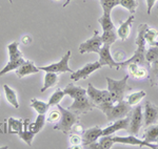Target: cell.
Here are the masks:
<instances>
[{
	"label": "cell",
	"mask_w": 158,
	"mask_h": 149,
	"mask_svg": "<svg viewBox=\"0 0 158 149\" xmlns=\"http://www.w3.org/2000/svg\"><path fill=\"white\" fill-rule=\"evenodd\" d=\"M97 108L106 116L109 122H114L118 119L128 117L132 110V106L126 100H121L115 104L114 103H106V104L99 106Z\"/></svg>",
	"instance_id": "obj_1"
},
{
	"label": "cell",
	"mask_w": 158,
	"mask_h": 149,
	"mask_svg": "<svg viewBox=\"0 0 158 149\" xmlns=\"http://www.w3.org/2000/svg\"><path fill=\"white\" fill-rule=\"evenodd\" d=\"M129 76L127 75L121 80H114L110 77H106V80L108 82V90L111 95L112 102L115 103L119 102V101L123 100L126 92L130 90L131 88L128 86L127 82H128Z\"/></svg>",
	"instance_id": "obj_2"
},
{
	"label": "cell",
	"mask_w": 158,
	"mask_h": 149,
	"mask_svg": "<svg viewBox=\"0 0 158 149\" xmlns=\"http://www.w3.org/2000/svg\"><path fill=\"white\" fill-rule=\"evenodd\" d=\"M7 50H9L10 55V61L3 69L0 70V77L12 72V70H16L25 61L23 57H22L21 52L19 50V43L17 41H14L11 44H9Z\"/></svg>",
	"instance_id": "obj_3"
},
{
	"label": "cell",
	"mask_w": 158,
	"mask_h": 149,
	"mask_svg": "<svg viewBox=\"0 0 158 149\" xmlns=\"http://www.w3.org/2000/svg\"><path fill=\"white\" fill-rule=\"evenodd\" d=\"M57 108L60 112V121L58 124H56L54 126V129L60 130V131H62L64 135H68L71 131L72 126L75 124V123L78 122L79 115H77V113H75L70 109H65V108H63L62 106L59 104H57Z\"/></svg>",
	"instance_id": "obj_4"
},
{
	"label": "cell",
	"mask_w": 158,
	"mask_h": 149,
	"mask_svg": "<svg viewBox=\"0 0 158 149\" xmlns=\"http://www.w3.org/2000/svg\"><path fill=\"white\" fill-rule=\"evenodd\" d=\"M86 95H88L89 99L91 100V102L95 106V108L103 104H106V103H113L109 90H99L94 87L91 83L88 85Z\"/></svg>",
	"instance_id": "obj_5"
},
{
	"label": "cell",
	"mask_w": 158,
	"mask_h": 149,
	"mask_svg": "<svg viewBox=\"0 0 158 149\" xmlns=\"http://www.w3.org/2000/svg\"><path fill=\"white\" fill-rule=\"evenodd\" d=\"M131 117H130V124L128 128V132L130 135H137L140 131V128L143 125V112H142V106L137 105L134 109L131 110Z\"/></svg>",
	"instance_id": "obj_6"
},
{
	"label": "cell",
	"mask_w": 158,
	"mask_h": 149,
	"mask_svg": "<svg viewBox=\"0 0 158 149\" xmlns=\"http://www.w3.org/2000/svg\"><path fill=\"white\" fill-rule=\"evenodd\" d=\"M71 50H68V53L64 55L59 62L57 63H53L51 65H48V66H39L38 69L39 70H43V72H52V73H56V74H61V73H74L73 69H70L69 66V60L71 58Z\"/></svg>",
	"instance_id": "obj_7"
},
{
	"label": "cell",
	"mask_w": 158,
	"mask_h": 149,
	"mask_svg": "<svg viewBox=\"0 0 158 149\" xmlns=\"http://www.w3.org/2000/svg\"><path fill=\"white\" fill-rule=\"evenodd\" d=\"M93 108H95V106L89 99L88 95H85L81 96V97L75 98L72 105L69 106L68 109L72 110L77 115H83V113L90 112L91 110H93Z\"/></svg>",
	"instance_id": "obj_8"
},
{
	"label": "cell",
	"mask_w": 158,
	"mask_h": 149,
	"mask_svg": "<svg viewBox=\"0 0 158 149\" xmlns=\"http://www.w3.org/2000/svg\"><path fill=\"white\" fill-rule=\"evenodd\" d=\"M102 46V40H101V36L98 34L97 31L94 32L93 37L88 39L83 43L79 45L78 50L81 55L88 54V53H96L98 54L100 47Z\"/></svg>",
	"instance_id": "obj_9"
},
{
	"label": "cell",
	"mask_w": 158,
	"mask_h": 149,
	"mask_svg": "<svg viewBox=\"0 0 158 149\" xmlns=\"http://www.w3.org/2000/svg\"><path fill=\"white\" fill-rule=\"evenodd\" d=\"M113 140L115 143L124 144V145H134L138 146V147H148L153 149L158 148V144L149 143L144 140H140V139L136 138V135H127V137H113Z\"/></svg>",
	"instance_id": "obj_10"
},
{
	"label": "cell",
	"mask_w": 158,
	"mask_h": 149,
	"mask_svg": "<svg viewBox=\"0 0 158 149\" xmlns=\"http://www.w3.org/2000/svg\"><path fill=\"white\" fill-rule=\"evenodd\" d=\"M101 67H102V65L100 64L99 61L88 63V64H85L83 67H81L80 69L72 73V75H71V80L79 81L81 79H86L91 74H93L94 72L98 70L99 69H101Z\"/></svg>",
	"instance_id": "obj_11"
},
{
	"label": "cell",
	"mask_w": 158,
	"mask_h": 149,
	"mask_svg": "<svg viewBox=\"0 0 158 149\" xmlns=\"http://www.w3.org/2000/svg\"><path fill=\"white\" fill-rule=\"evenodd\" d=\"M146 50L147 49H136L135 54L131 58H129L128 60H123V61L118 62L120 69L121 67H127V65H129L130 63H135V64L141 65V66L149 69L150 63L146 60Z\"/></svg>",
	"instance_id": "obj_12"
},
{
	"label": "cell",
	"mask_w": 158,
	"mask_h": 149,
	"mask_svg": "<svg viewBox=\"0 0 158 149\" xmlns=\"http://www.w3.org/2000/svg\"><path fill=\"white\" fill-rule=\"evenodd\" d=\"M110 47L111 45L108 44H102V46L100 47L98 52L99 55V62L100 64L104 66V65H108L111 69H116L117 70L120 69V66H119V63L114 60V58L112 57L111 53H110Z\"/></svg>",
	"instance_id": "obj_13"
},
{
	"label": "cell",
	"mask_w": 158,
	"mask_h": 149,
	"mask_svg": "<svg viewBox=\"0 0 158 149\" xmlns=\"http://www.w3.org/2000/svg\"><path fill=\"white\" fill-rule=\"evenodd\" d=\"M158 121V106L153 104L150 101L144 103V112H143V124L146 127L155 124Z\"/></svg>",
	"instance_id": "obj_14"
},
{
	"label": "cell",
	"mask_w": 158,
	"mask_h": 149,
	"mask_svg": "<svg viewBox=\"0 0 158 149\" xmlns=\"http://www.w3.org/2000/svg\"><path fill=\"white\" fill-rule=\"evenodd\" d=\"M130 124V117H124L122 119L114 121L111 125L102 129V135H112L116 131L119 130H128Z\"/></svg>",
	"instance_id": "obj_15"
},
{
	"label": "cell",
	"mask_w": 158,
	"mask_h": 149,
	"mask_svg": "<svg viewBox=\"0 0 158 149\" xmlns=\"http://www.w3.org/2000/svg\"><path fill=\"white\" fill-rule=\"evenodd\" d=\"M101 135H102V129L100 127H98V126H95V127L85 130L82 133V137H81L82 138V145H81V147L85 148L91 143L96 142Z\"/></svg>",
	"instance_id": "obj_16"
},
{
	"label": "cell",
	"mask_w": 158,
	"mask_h": 149,
	"mask_svg": "<svg viewBox=\"0 0 158 149\" xmlns=\"http://www.w3.org/2000/svg\"><path fill=\"white\" fill-rule=\"evenodd\" d=\"M134 21H135L134 14H132L124 22L120 21V26L117 29V36H118V38L121 41H124V40H127L129 38L130 34H131V29H132V25H133Z\"/></svg>",
	"instance_id": "obj_17"
},
{
	"label": "cell",
	"mask_w": 158,
	"mask_h": 149,
	"mask_svg": "<svg viewBox=\"0 0 158 149\" xmlns=\"http://www.w3.org/2000/svg\"><path fill=\"white\" fill-rule=\"evenodd\" d=\"M38 72H39V69H38L37 66H35L34 63L32 61H30V60L24 61L18 69L15 70V73H16L17 77H18L19 79H21V78H23L24 76H27V75L37 74Z\"/></svg>",
	"instance_id": "obj_18"
},
{
	"label": "cell",
	"mask_w": 158,
	"mask_h": 149,
	"mask_svg": "<svg viewBox=\"0 0 158 149\" xmlns=\"http://www.w3.org/2000/svg\"><path fill=\"white\" fill-rule=\"evenodd\" d=\"M115 144L112 135H101L99 141L97 142L91 143L90 145H88L85 148H91V149H111L113 147V145Z\"/></svg>",
	"instance_id": "obj_19"
},
{
	"label": "cell",
	"mask_w": 158,
	"mask_h": 149,
	"mask_svg": "<svg viewBox=\"0 0 158 149\" xmlns=\"http://www.w3.org/2000/svg\"><path fill=\"white\" fill-rule=\"evenodd\" d=\"M127 67L129 69V74L136 79H143V78L149 77V69L141 66V65L130 63L129 65H127Z\"/></svg>",
	"instance_id": "obj_20"
},
{
	"label": "cell",
	"mask_w": 158,
	"mask_h": 149,
	"mask_svg": "<svg viewBox=\"0 0 158 149\" xmlns=\"http://www.w3.org/2000/svg\"><path fill=\"white\" fill-rule=\"evenodd\" d=\"M142 137H143V140L147 141V142L158 144V124L155 123V124L148 126Z\"/></svg>",
	"instance_id": "obj_21"
},
{
	"label": "cell",
	"mask_w": 158,
	"mask_h": 149,
	"mask_svg": "<svg viewBox=\"0 0 158 149\" xmlns=\"http://www.w3.org/2000/svg\"><path fill=\"white\" fill-rule=\"evenodd\" d=\"M149 29V25L147 23H141L138 26V31H137V37L135 40V43L137 45V49H146V39H144V33Z\"/></svg>",
	"instance_id": "obj_22"
},
{
	"label": "cell",
	"mask_w": 158,
	"mask_h": 149,
	"mask_svg": "<svg viewBox=\"0 0 158 149\" xmlns=\"http://www.w3.org/2000/svg\"><path fill=\"white\" fill-rule=\"evenodd\" d=\"M63 92H64L65 95L73 98V99L86 95V89H85V88H82V87H79V86H75V85H73V84H68V86H65Z\"/></svg>",
	"instance_id": "obj_23"
},
{
	"label": "cell",
	"mask_w": 158,
	"mask_h": 149,
	"mask_svg": "<svg viewBox=\"0 0 158 149\" xmlns=\"http://www.w3.org/2000/svg\"><path fill=\"white\" fill-rule=\"evenodd\" d=\"M45 73L47 74L44 76V84H43L42 88L40 89L41 92H44L48 88L56 85L58 83V80H59L58 74H56V73H52V72H45Z\"/></svg>",
	"instance_id": "obj_24"
},
{
	"label": "cell",
	"mask_w": 158,
	"mask_h": 149,
	"mask_svg": "<svg viewBox=\"0 0 158 149\" xmlns=\"http://www.w3.org/2000/svg\"><path fill=\"white\" fill-rule=\"evenodd\" d=\"M45 116L44 115H41V113H38V117L36 119L34 123H30L29 126H27V130L32 131L33 133H38L40 130L43 128L44 126V123H45Z\"/></svg>",
	"instance_id": "obj_25"
},
{
	"label": "cell",
	"mask_w": 158,
	"mask_h": 149,
	"mask_svg": "<svg viewBox=\"0 0 158 149\" xmlns=\"http://www.w3.org/2000/svg\"><path fill=\"white\" fill-rule=\"evenodd\" d=\"M23 130V120L19 119L10 118L9 119V132L14 133V135H19Z\"/></svg>",
	"instance_id": "obj_26"
},
{
	"label": "cell",
	"mask_w": 158,
	"mask_h": 149,
	"mask_svg": "<svg viewBox=\"0 0 158 149\" xmlns=\"http://www.w3.org/2000/svg\"><path fill=\"white\" fill-rule=\"evenodd\" d=\"M117 39H118V36H117V32H115V29H110V31H104L101 35L102 44L112 45Z\"/></svg>",
	"instance_id": "obj_27"
},
{
	"label": "cell",
	"mask_w": 158,
	"mask_h": 149,
	"mask_svg": "<svg viewBox=\"0 0 158 149\" xmlns=\"http://www.w3.org/2000/svg\"><path fill=\"white\" fill-rule=\"evenodd\" d=\"M3 88H4V93H6V100L9 101L10 104H12L15 108H19V103H18V100H17L16 92H15L9 85H3Z\"/></svg>",
	"instance_id": "obj_28"
},
{
	"label": "cell",
	"mask_w": 158,
	"mask_h": 149,
	"mask_svg": "<svg viewBox=\"0 0 158 149\" xmlns=\"http://www.w3.org/2000/svg\"><path fill=\"white\" fill-rule=\"evenodd\" d=\"M149 79L152 86L156 85L158 83V60L150 63L149 67Z\"/></svg>",
	"instance_id": "obj_29"
},
{
	"label": "cell",
	"mask_w": 158,
	"mask_h": 149,
	"mask_svg": "<svg viewBox=\"0 0 158 149\" xmlns=\"http://www.w3.org/2000/svg\"><path fill=\"white\" fill-rule=\"evenodd\" d=\"M31 107H33L38 113L41 115H45V112L49 110V104L45 102H42L37 99H31Z\"/></svg>",
	"instance_id": "obj_30"
},
{
	"label": "cell",
	"mask_w": 158,
	"mask_h": 149,
	"mask_svg": "<svg viewBox=\"0 0 158 149\" xmlns=\"http://www.w3.org/2000/svg\"><path fill=\"white\" fill-rule=\"evenodd\" d=\"M157 37H158V32L154 29H148L146 33H144V39L148 44H150V46H155L158 45L157 41Z\"/></svg>",
	"instance_id": "obj_31"
},
{
	"label": "cell",
	"mask_w": 158,
	"mask_h": 149,
	"mask_svg": "<svg viewBox=\"0 0 158 149\" xmlns=\"http://www.w3.org/2000/svg\"><path fill=\"white\" fill-rule=\"evenodd\" d=\"M99 2H100V6L103 10V14L111 15L112 10L115 6H119L120 0H99Z\"/></svg>",
	"instance_id": "obj_32"
},
{
	"label": "cell",
	"mask_w": 158,
	"mask_h": 149,
	"mask_svg": "<svg viewBox=\"0 0 158 149\" xmlns=\"http://www.w3.org/2000/svg\"><path fill=\"white\" fill-rule=\"evenodd\" d=\"M98 22L101 24V27H102L103 32L115 29V25H114L113 21H112V19H111V15L103 14L102 16L98 19Z\"/></svg>",
	"instance_id": "obj_33"
},
{
	"label": "cell",
	"mask_w": 158,
	"mask_h": 149,
	"mask_svg": "<svg viewBox=\"0 0 158 149\" xmlns=\"http://www.w3.org/2000/svg\"><path fill=\"white\" fill-rule=\"evenodd\" d=\"M144 97H146V92L140 90V92H133V93H131V95H129L128 97H127V101H128V103L131 106H134V105L139 104V102L143 99Z\"/></svg>",
	"instance_id": "obj_34"
},
{
	"label": "cell",
	"mask_w": 158,
	"mask_h": 149,
	"mask_svg": "<svg viewBox=\"0 0 158 149\" xmlns=\"http://www.w3.org/2000/svg\"><path fill=\"white\" fill-rule=\"evenodd\" d=\"M119 6L127 9L131 14H134L136 12V9L138 7V1L137 0H120Z\"/></svg>",
	"instance_id": "obj_35"
},
{
	"label": "cell",
	"mask_w": 158,
	"mask_h": 149,
	"mask_svg": "<svg viewBox=\"0 0 158 149\" xmlns=\"http://www.w3.org/2000/svg\"><path fill=\"white\" fill-rule=\"evenodd\" d=\"M146 60L149 63H152L158 60V45L150 46L146 50Z\"/></svg>",
	"instance_id": "obj_36"
},
{
	"label": "cell",
	"mask_w": 158,
	"mask_h": 149,
	"mask_svg": "<svg viewBox=\"0 0 158 149\" xmlns=\"http://www.w3.org/2000/svg\"><path fill=\"white\" fill-rule=\"evenodd\" d=\"M65 96V93L63 90H61L58 88L56 92L53 93L52 96H51V98H50V100H49V106H55V105H57V104H59V102L61 100L63 99V97Z\"/></svg>",
	"instance_id": "obj_37"
},
{
	"label": "cell",
	"mask_w": 158,
	"mask_h": 149,
	"mask_svg": "<svg viewBox=\"0 0 158 149\" xmlns=\"http://www.w3.org/2000/svg\"><path fill=\"white\" fill-rule=\"evenodd\" d=\"M18 135H19V138L21 139V140H23L24 142L27 144V145L32 146V141H33V139H34L35 133H33L32 131L27 129V130H22Z\"/></svg>",
	"instance_id": "obj_38"
},
{
	"label": "cell",
	"mask_w": 158,
	"mask_h": 149,
	"mask_svg": "<svg viewBox=\"0 0 158 149\" xmlns=\"http://www.w3.org/2000/svg\"><path fill=\"white\" fill-rule=\"evenodd\" d=\"M70 143L72 144L73 148H78L80 147V145H82V138H81V135L73 133L70 135Z\"/></svg>",
	"instance_id": "obj_39"
},
{
	"label": "cell",
	"mask_w": 158,
	"mask_h": 149,
	"mask_svg": "<svg viewBox=\"0 0 158 149\" xmlns=\"http://www.w3.org/2000/svg\"><path fill=\"white\" fill-rule=\"evenodd\" d=\"M45 120H47L48 122H56V121L60 120V112H58V110H53V112H51L49 113V116L45 118Z\"/></svg>",
	"instance_id": "obj_40"
},
{
	"label": "cell",
	"mask_w": 158,
	"mask_h": 149,
	"mask_svg": "<svg viewBox=\"0 0 158 149\" xmlns=\"http://www.w3.org/2000/svg\"><path fill=\"white\" fill-rule=\"evenodd\" d=\"M71 130L73 131V133H76V135H82V133L85 132V129H83L82 126L77 124V123H75V124L72 126Z\"/></svg>",
	"instance_id": "obj_41"
},
{
	"label": "cell",
	"mask_w": 158,
	"mask_h": 149,
	"mask_svg": "<svg viewBox=\"0 0 158 149\" xmlns=\"http://www.w3.org/2000/svg\"><path fill=\"white\" fill-rule=\"evenodd\" d=\"M157 0H147V6H148V11L147 13L148 14H151V11L153 9V6H155V3H156Z\"/></svg>",
	"instance_id": "obj_42"
},
{
	"label": "cell",
	"mask_w": 158,
	"mask_h": 149,
	"mask_svg": "<svg viewBox=\"0 0 158 149\" xmlns=\"http://www.w3.org/2000/svg\"><path fill=\"white\" fill-rule=\"evenodd\" d=\"M114 60H117V62H120V61H123L124 60V54L121 52V50H119V52H117L115 54V57H114Z\"/></svg>",
	"instance_id": "obj_43"
},
{
	"label": "cell",
	"mask_w": 158,
	"mask_h": 149,
	"mask_svg": "<svg viewBox=\"0 0 158 149\" xmlns=\"http://www.w3.org/2000/svg\"><path fill=\"white\" fill-rule=\"evenodd\" d=\"M21 42L23 43L24 45H27V44H30L31 42H32V37L29 36V35H25L24 37H22V39H21Z\"/></svg>",
	"instance_id": "obj_44"
},
{
	"label": "cell",
	"mask_w": 158,
	"mask_h": 149,
	"mask_svg": "<svg viewBox=\"0 0 158 149\" xmlns=\"http://www.w3.org/2000/svg\"><path fill=\"white\" fill-rule=\"evenodd\" d=\"M71 1H72V0H67V1H65V3L63 4V7H65V6H68V4H70V2H71Z\"/></svg>",
	"instance_id": "obj_45"
},
{
	"label": "cell",
	"mask_w": 158,
	"mask_h": 149,
	"mask_svg": "<svg viewBox=\"0 0 158 149\" xmlns=\"http://www.w3.org/2000/svg\"><path fill=\"white\" fill-rule=\"evenodd\" d=\"M9 1L11 2V3H13V0H9Z\"/></svg>",
	"instance_id": "obj_46"
}]
</instances>
